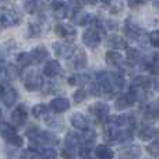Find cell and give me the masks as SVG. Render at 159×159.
I'll return each mask as SVG.
<instances>
[{
    "mask_svg": "<svg viewBox=\"0 0 159 159\" xmlns=\"http://www.w3.org/2000/svg\"><path fill=\"white\" fill-rule=\"evenodd\" d=\"M95 85H96V95H105L107 98L115 93V88H113L112 82V75L107 71H98L95 78Z\"/></svg>",
    "mask_w": 159,
    "mask_h": 159,
    "instance_id": "cell-1",
    "label": "cell"
},
{
    "mask_svg": "<svg viewBox=\"0 0 159 159\" xmlns=\"http://www.w3.org/2000/svg\"><path fill=\"white\" fill-rule=\"evenodd\" d=\"M22 84H24L25 89L31 91H38L42 89V84H43V80H42V75L39 74L36 70H25L24 74H22Z\"/></svg>",
    "mask_w": 159,
    "mask_h": 159,
    "instance_id": "cell-2",
    "label": "cell"
},
{
    "mask_svg": "<svg viewBox=\"0 0 159 159\" xmlns=\"http://www.w3.org/2000/svg\"><path fill=\"white\" fill-rule=\"evenodd\" d=\"M101 32L96 30L95 27L93 28H88L87 31H84L82 34V42L87 48H91V49H95V48L99 46L101 43Z\"/></svg>",
    "mask_w": 159,
    "mask_h": 159,
    "instance_id": "cell-3",
    "label": "cell"
},
{
    "mask_svg": "<svg viewBox=\"0 0 159 159\" xmlns=\"http://www.w3.org/2000/svg\"><path fill=\"white\" fill-rule=\"evenodd\" d=\"M88 112L99 123H103V121H106L107 116H109V106H107V103H103V102H96V103H92L88 107Z\"/></svg>",
    "mask_w": 159,
    "mask_h": 159,
    "instance_id": "cell-4",
    "label": "cell"
},
{
    "mask_svg": "<svg viewBox=\"0 0 159 159\" xmlns=\"http://www.w3.org/2000/svg\"><path fill=\"white\" fill-rule=\"evenodd\" d=\"M70 59H71V64L75 70H84L85 67H87L88 57H87L85 50L81 49V48H77V49L74 48V50H73Z\"/></svg>",
    "mask_w": 159,
    "mask_h": 159,
    "instance_id": "cell-5",
    "label": "cell"
},
{
    "mask_svg": "<svg viewBox=\"0 0 159 159\" xmlns=\"http://www.w3.org/2000/svg\"><path fill=\"white\" fill-rule=\"evenodd\" d=\"M20 21H21V17L13 10H6L0 13V25L4 28L16 27L20 24Z\"/></svg>",
    "mask_w": 159,
    "mask_h": 159,
    "instance_id": "cell-6",
    "label": "cell"
},
{
    "mask_svg": "<svg viewBox=\"0 0 159 159\" xmlns=\"http://www.w3.org/2000/svg\"><path fill=\"white\" fill-rule=\"evenodd\" d=\"M30 56H31V61L32 63L41 64L49 59V50L46 49L45 45H38V46H35L30 52Z\"/></svg>",
    "mask_w": 159,
    "mask_h": 159,
    "instance_id": "cell-7",
    "label": "cell"
},
{
    "mask_svg": "<svg viewBox=\"0 0 159 159\" xmlns=\"http://www.w3.org/2000/svg\"><path fill=\"white\" fill-rule=\"evenodd\" d=\"M52 48L56 57H61V59H70L73 50H74V48L70 43H66V42H53Z\"/></svg>",
    "mask_w": 159,
    "mask_h": 159,
    "instance_id": "cell-8",
    "label": "cell"
},
{
    "mask_svg": "<svg viewBox=\"0 0 159 159\" xmlns=\"http://www.w3.org/2000/svg\"><path fill=\"white\" fill-rule=\"evenodd\" d=\"M27 119H28V113L24 105H18L13 110V113H11V121H13V126H16V127L24 126Z\"/></svg>",
    "mask_w": 159,
    "mask_h": 159,
    "instance_id": "cell-9",
    "label": "cell"
},
{
    "mask_svg": "<svg viewBox=\"0 0 159 159\" xmlns=\"http://www.w3.org/2000/svg\"><path fill=\"white\" fill-rule=\"evenodd\" d=\"M53 32L56 34L57 36L60 38H74L77 35V31L73 25H69V24H56L53 27Z\"/></svg>",
    "mask_w": 159,
    "mask_h": 159,
    "instance_id": "cell-10",
    "label": "cell"
},
{
    "mask_svg": "<svg viewBox=\"0 0 159 159\" xmlns=\"http://www.w3.org/2000/svg\"><path fill=\"white\" fill-rule=\"evenodd\" d=\"M151 85H152V80L149 77H147V75H137V77H134V80H133L130 88H134V89H137L140 92V91L151 89Z\"/></svg>",
    "mask_w": 159,
    "mask_h": 159,
    "instance_id": "cell-11",
    "label": "cell"
},
{
    "mask_svg": "<svg viewBox=\"0 0 159 159\" xmlns=\"http://www.w3.org/2000/svg\"><path fill=\"white\" fill-rule=\"evenodd\" d=\"M124 34H126V36H129V38L140 41L141 36H143V30H141L137 24H134V22L126 21L124 22Z\"/></svg>",
    "mask_w": 159,
    "mask_h": 159,
    "instance_id": "cell-12",
    "label": "cell"
},
{
    "mask_svg": "<svg viewBox=\"0 0 159 159\" xmlns=\"http://www.w3.org/2000/svg\"><path fill=\"white\" fill-rule=\"evenodd\" d=\"M60 71H61V64L59 63V60H48L43 67V74L48 78H55L56 75L60 74Z\"/></svg>",
    "mask_w": 159,
    "mask_h": 159,
    "instance_id": "cell-13",
    "label": "cell"
},
{
    "mask_svg": "<svg viewBox=\"0 0 159 159\" xmlns=\"http://www.w3.org/2000/svg\"><path fill=\"white\" fill-rule=\"evenodd\" d=\"M73 21H74L75 25H80V27H85V25H89L91 22L93 21L92 16L87 11H81V10H75L74 14H73Z\"/></svg>",
    "mask_w": 159,
    "mask_h": 159,
    "instance_id": "cell-14",
    "label": "cell"
},
{
    "mask_svg": "<svg viewBox=\"0 0 159 159\" xmlns=\"http://www.w3.org/2000/svg\"><path fill=\"white\" fill-rule=\"evenodd\" d=\"M105 59H106V63L109 64L110 67H119L124 61V56L115 49L107 50L106 55H105Z\"/></svg>",
    "mask_w": 159,
    "mask_h": 159,
    "instance_id": "cell-15",
    "label": "cell"
},
{
    "mask_svg": "<svg viewBox=\"0 0 159 159\" xmlns=\"http://www.w3.org/2000/svg\"><path fill=\"white\" fill-rule=\"evenodd\" d=\"M49 107L56 113H64L70 109V101L67 98H55Z\"/></svg>",
    "mask_w": 159,
    "mask_h": 159,
    "instance_id": "cell-16",
    "label": "cell"
},
{
    "mask_svg": "<svg viewBox=\"0 0 159 159\" xmlns=\"http://www.w3.org/2000/svg\"><path fill=\"white\" fill-rule=\"evenodd\" d=\"M107 45L109 48L115 50H119V49H127V42L123 36L117 35V34H110L107 36Z\"/></svg>",
    "mask_w": 159,
    "mask_h": 159,
    "instance_id": "cell-17",
    "label": "cell"
},
{
    "mask_svg": "<svg viewBox=\"0 0 159 159\" xmlns=\"http://www.w3.org/2000/svg\"><path fill=\"white\" fill-rule=\"evenodd\" d=\"M2 99H3L4 106L11 107L17 103V101H18V92H17V89H14V88L4 89V92H3V95H2Z\"/></svg>",
    "mask_w": 159,
    "mask_h": 159,
    "instance_id": "cell-18",
    "label": "cell"
},
{
    "mask_svg": "<svg viewBox=\"0 0 159 159\" xmlns=\"http://www.w3.org/2000/svg\"><path fill=\"white\" fill-rule=\"evenodd\" d=\"M64 144H66V149L74 152L78 149L80 144H81V140H80V135L75 134V133H69L66 135V140H64Z\"/></svg>",
    "mask_w": 159,
    "mask_h": 159,
    "instance_id": "cell-19",
    "label": "cell"
},
{
    "mask_svg": "<svg viewBox=\"0 0 159 159\" xmlns=\"http://www.w3.org/2000/svg\"><path fill=\"white\" fill-rule=\"evenodd\" d=\"M80 140H81V144L92 147V144L95 143V140H96V131L92 129V127H87V129L81 130Z\"/></svg>",
    "mask_w": 159,
    "mask_h": 159,
    "instance_id": "cell-20",
    "label": "cell"
},
{
    "mask_svg": "<svg viewBox=\"0 0 159 159\" xmlns=\"http://www.w3.org/2000/svg\"><path fill=\"white\" fill-rule=\"evenodd\" d=\"M52 11H53L56 18L63 20V18H66L67 14H69V7H67V4L63 2H53L52 3Z\"/></svg>",
    "mask_w": 159,
    "mask_h": 159,
    "instance_id": "cell-21",
    "label": "cell"
},
{
    "mask_svg": "<svg viewBox=\"0 0 159 159\" xmlns=\"http://www.w3.org/2000/svg\"><path fill=\"white\" fill-rule=\"evenodd\" d=\"M45 123L48 124V127H50L52 130H56V131L63 130V126H64L63 119L59 117V116H55V115H46L45 116Z\"/></svg>",
    "mask_w": 159,
    "mask_h": 159,
    "instance_id": "cell-22",
    "label": "cell"
},
{
    "mask_svg": "<svg viewBox=\"0 0 159 159\" xmlns=\"http://www.w3.org/2000/svg\"><path fill=\"white\" fill-rule=\"evenodd\" d=\"M71 124L74 129L77 130H84L87 127H89V120L87 116H84L82 113H74L71 117Z\"/></svg>",
    "mask_w": 159,
    "mask_h": 159,
    "instance_id": "cell-23",
    "label": "cell"
},
{
    "mask_svg": "<svg viewBox=\"0 0 159 159\" xmlns=\"http://www.w3.org/2000/svg\"><path fill=\"white\" fill-rule=\"evenodd\" d=\"M95 157L99 158V159H112L115 157V152L112 151V148H109L107 145H105V144H101V145H98L95 148Z\"/></svg>",
    "mask_w": 159,
    "mask_h": 159,
    "instance_id": "cell-24",
    "label": "cell"
},
{
    "mask_svg": "<svg viewBox=\"0 0 159 159\" xmlns=\"http://www.w3.org/2000/svg\"><path fill=\"white\" fill-rule=\"evenodd\" d=\"M157 135H158V130L152 126H145L138 133V137L143 141H151V140H154V138H157Z\"/></svg>",
    "mask_w": 159,
    "mask_h": 159,
    "instance_id": "cell-25",
    "label": "cell"
},
{
    "mask_svg": "<svg viewBox=\"0 0 159 159\" xmlns=\"http://www.w3.org/2000/svg\"><path fill=\"white\" fill-rule=\"evenodd\" d=\"M127 61L131 64H137L140 61H143V55L137 48H129L127 46Z\"/></svg>",
    "mask_w": 159,
    "mask_h": 159,
    "instance_id": "cell-26",
    "label": "cell"
},
{
    "mask_svg": "<svg viewBox=\"0 0 159 159\" xmlns=\"http://www.w3.org/2000/svg\"><path fill=\"white\" fill-rule=\"evenodd\" d=\"M42 24L39 21H31L28 24V36L30 38H38V36L42 35Z\"/></svg>",
    "mask_w": 159,
    "mask_h": 159,
    "instance_id": "cell-27",
    "label": "cell"
},
{
    "mask_svg": "<svg viewBox=\"0 0 159 159\" xmlns=\"http://www.w3.org/2000/svg\"><path fill=\"white\" fill-rule=\"evenodd\" d=\"M89 80H91L89 75H87V74H74L71 77H69L67 82L71 87H75V85H87Z\"/></svg>",
    "mask_w": 159,
    "mask_h": 159,
    "instance_id": "cell-28",
    "label": "cell"
},
{
    "mask_svg": "<svg viewBox=\"0 0 159 159\" xmlns=\"http://www.w3.org/2000/svg\"><path fill=\"white\" fill-rule=\"evenodd\" d=\"M49 110H50V107L46 103H38L32 107V116L35 119L45 117L46 115H49Z\"/></svg>",
    "mask_w": 159,
    "mask_h": 159,
    "instance_id": "cell-29",
    "label": "cell"
},
{
    "mask_svg": "<svg viewBox=\"0 0 159 159\" xmlns=\"http://www.w3.org/2000/svg\"><path fill=\"white\" fill-rule=\"evenodd\" d=\"M110 75H112V82H113V88H115V91L123 89L124 85H126L123 74H120V73H110Z\"/></svg>",
    "mask_w": 159,
    "mask_h": 159,
    "instance_id": "cell-30",
    "label": "cell"
},
{
    "mask_svg": "<svg viewBox=\"0 0 159 159\" xmlns=\"http://www.w3.org/2000/svg\"><path fill=\"white\" fill-rule=\"evenodd\" d=\"M6 141H7V144L10 147H13V148H21L22 145H24V140H22V137H20L18 134H11L10 137L6 138Z\"/></svg>",
    "mask_w": 159,
    "mask_h": 159,
    "instance_id": "cell-31",
    "label": "cell"
},
{
    "mask_svg": "<svg viewBox=\"0 0 159 159\" xmlns=\"http://www.w3.org/2000/svg\"><path fill=\"white\" fill-rule=\"evenodd\" d=\"M11 134H16V127L8 124V123H4V121L0 123V135L6 140V138L10 137Z\"/></svg>",
    "mask_w": 159,
    "mask_h": 159,
    "instance_id": "cell-32",
    "label": "cell"
},
{
    "mask_svg": "<svg viewBox=\"0 0 159 159\" xmlns=\"http://www.w3.org/2000/svg\"><path fill=\"white\" fill-rule=\"evenodd\" d=\"M6 75H7V78L10 80V81H14V80L21 77V73H20V70H18L17 66H14V64H8L7 69H6Z\"/></svg>",
    "mask_w": 159,
    "mask_h": 159,
    "instance_id": "cell-33",
    "label": "cell"
},
{
    "mask_svg": "<svg viewBox=\"0 0 159 159\" xmlns=\"http://www.w3.org/2000/svg\"><path fill=\"white\" fill-rule=\"evenodd\" d=\"M24 10L28 14H35L39 7V0H24Z\"/></svg>",
    "mask_w": 159,
    "mask_h": 159,
    "instance_id": "cell-34",
    "label": "cell"
},
{
    "mask_svg": "<svg viewBox=\"0 0 159 159\" xmlns=\"http://www.w3.org/2000/svg\"><path fill=\"white\" fill-rule=\"evenodd\" d=\"M143 151H141V147L140 145H131L126 149V151L121 152V155H126L129 158H137V157H141Z\"/></svg>",
    "mask_w": 159,
    "mask_h": 159,
    "instance_id": "cell-35",
    "label": "cell"
},
{
    "mask_svg": "<svg viewBox=\"0 0 159 159\" xmlns=\"http://www.w3.org/2000/svg\"><path fill=\"white\" fill-rule=\"evenodd\" d=\"M17 63H18V66H21V67H28L32 61H31V56H30V53H27V52H21V53H18V56H17Z\"/></svg>",
    "mask_w": 159,
    "mask_h": 159,
    "instance_id": "cell-36",
    "label": "cell"
},
{
    "mask_svg": "<svg viewBox=\"0 0 159 159\" xmlns=\"http://www.w3.org/2000/svg\"><path fill=\"white\" fill-rule=\"evenodd\" d=\"M38 152H39V157L42 158H56L57 157V152L55 151L53 148H48V147H45V148H41V147H38Z\"/></svg>",
    "mask_w": 159,
    "mask_h": 159,
    "instance_id": "cell-37",
    "label": "cell"
},
{
    "mask_svg": "<svg viewBox=\"0 0 159 159\" xmlns=\"http://www.w3.org/2000/svg\"><path fill=\"white\" fill-rule=\"evenodd\" d=\"M147 151H148V154L152 155V157H159V143L157 138H154V141H152L151 144H148Z\"/></svg>",
    "mask_w": 159,
    "mask_h": 159,
    "instance_id": "cell-38",
    "label": "cell"
},
{
    "mask_svg": "<svg viewBox=\"0 0 159 159\" xmlns=\"http://www.w3.org/2000/svg\"><path fill=\"white\" fill-rule=\"evenodd\" d=\"M87 98H88V91L84 89V88L78 89L77 92L74 93V102H75V103H81V102L85 101Z\"/></svg>",
    "mask_w": 159,
    "mask_h": 159,
    "instance_id": "cell-39",
    "label": "cell"
},
{
    "mask_svg": "<svg viewBox=\"0 0 159 159\" xmlns=\"http://www.w3.org/2000/svg\"><path fill=\"white\" fill-rule=\"evenodd\" d=\"M148 41H149V43H151L154 48L159 46V32H158V31H152V32L149 34V35H148Z\"/></svg>",
    "mask_w": 159,
    "mask_h": 159,
    "instance_id": "cell-40",
    "label": "cell"
},
{
    "mask_svg": "<svg viewBox=\"0 0 159 159\" xmlns=\"http://www.w3.org/2000/svg\"><path fill=\"white\" fill-rule=\"evenodd\" d=\"M67 7L69 8H73V10H78L80 7H81V0H69V3H67Z\"/></svg>",
    "mask_w": 159,
    "mask_h": 159,
    "instance_id": "cell-41",
    "label": "cell"
},
{
    "mask_svg": "<svg viewBox=\"0 0 159 159\" xmlns=\"http://www.w3.org/2000/svg\"><path fill=\"white\" fill-rule=\"evenodd\" d=\"M149 0H127L130 7H137V6H143L145 3H148Z\"/></svg>",
    "mask_w": 159,
    "mask_h": 159,
    "instance_id": "cell-42",
    "label": "cell"
},
{
    "mask_svg": "<svg viewBox=\"0 0 159 159\" xmlns=\"http://www.w3.org/2000/svg\"><path fill=\"white\" fill-rule=\"evenodd\" d=\"M121 8H123V3L117 2V3H115V4L110 7V13H112V14H117L119 11H121Z\"/></svg>",
    "mask_w": 159,
    "mask_h": 159,
    "instance_id": "cell-43",
    "label": "cell"
},
{
    "mask_svg": "<svg viewBox=\"0 0 159 159\" xmlns=\"http://www.w3.org/2000/svg\"><path fill=\"white\" fill-rule=\"evenodd\" d=\"M82 3H85L88 6H95L98 3V0H82Z\"/></svg>",
    "mask_w": 159,
    "mask_h": 159,
    "instance_id": "cell-44",
    "label": "cell"
},
{
    "mask_svg": "<svg viewBox=\"0 0 159 159\" xmlns=\"http://www.w3.org/2000/svg\"><path fill=\"white\" fill-rule=\"evenodd\" d=\"M102 2V4H106V6H109V4H112V2L113 0H101Z\"/></svg>",
    "mask_w": 159,
    "mask_h": 159,
    "instance_id": "cell-45",
    "label": "cell"
},
{
    "mask_svg": "<svg viewBox=\"0 0 159 159\" xmlns=\"http://www.w3.org/2000/svg\"><path fill=\"white\" fill-rule=\"evenodd\" d=\"M3 92H4V85H3V84H0V98H2Z\"/></svg>",
    "mask_w": 159,
    "mask_h": 159,
    "instance_id": "cell-46",
    "label": "cell"
},
{
    "mask_svg": "<svg viewBox=\"0 0 159 159\" xmlns=\"http://www.w3.org/2000/svg\"><path fill=\"white\" fill-rule=\"evenodd\" d=\"M0 117H2V109H0Z\"/></svg>",
    "mask_w": 159,
    "mask_h": 159,
    "instance_id": "cell-47",
    "label": "cell"
}]
</instances>
